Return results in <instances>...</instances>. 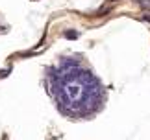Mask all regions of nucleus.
I'll return each mask as SVG.
<instances>
[{"instance_id": "obj_1", "label": "nucleus", "mask_w": 150, "mask_h": 140, "mask_svg": "<svg viewBox=\"0 0 150 140\" xmlns=\"http://www.w3.org/2000/svg\"><path fill=\"white\" fill-rule=\"evenodd\" d=\"M57 107L71 116H87L102 103V89L89 70L65 65L52 79Z\"/></svg>"}]
</instances>
